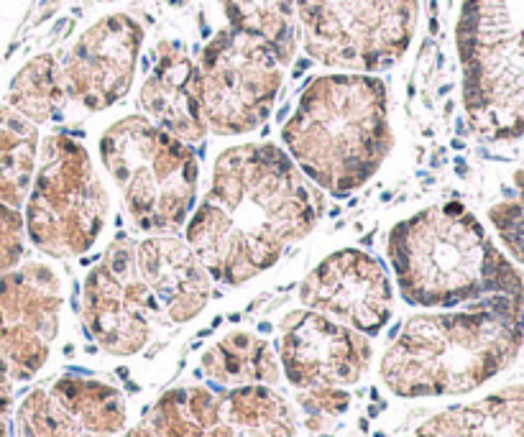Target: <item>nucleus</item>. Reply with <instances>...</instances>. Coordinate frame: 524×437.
<instances>
[{"label":"nucleus","mask_w":524,"mask_h":437,"mask_svg":"<svg viewBox=\"0 0 524 437\" xmlns=\"http://www.w3.org/2000/svg\"><path fill=\"white\" fill-rule=\"evenodd\" d=\"M419 0H297L305 54L335 72L391 70L415 41Z\"/></svg>","instance_id":"nucleus-8"},{"label":"nucleus","mask_w":524,"mask_h":437,"mask_svg":"<svg viewBox=\"0 0 524 437\" xmlns=\"http://www.w3.org/2000/svg\"><path fill=\"white\" fill-rule=\"evenodd\" d=\"M144 26L131 13H108L85 28L67 52L62 80L67 98L100 113L126 98L136 80Z\"/></svg>","instance_id":"nucleus-11"},{"label":"nucleus","mask_w":524,"mask_h":437,"mask_svg":"<svg viewBox=\"0 0 524 437\" xmlns=\"http://www.w3.org/2000/svg\"><path fill=\"white\" fill-rule=\"evenodd\" d=\"M386 259L402 297L415 307H458L494 295H524L514 264L461 202H440L399 220Z\"/></svg>","instance_id":"nucleus-4"},{"label":"nucleus","mask_w":524,"mask_h":437,"mask_svg":"<svg viewBox=\"0 0 524 437\" xmlns=\"http://www.w3.org/2000/svg\"><path fill=\"white\" fill-rule=\"evenodd\" d=\"M323 210V192L281 146L235 143L215 156L208 192L184 223V241L210 277L235 286L307 238Z\"/></svg>","instance_id":"nucleus-1"},{"label":"nucleus","mask_w":524,"mask_h":437,"mask_svg":"<svg viewBox=\"0 0 524 437\" xmlns=\"http://www.w3.org/2000/svg\"><path fill=\"white\" fill-rule=\"evenodd\" d=\"M226 409L228 420L251 437H290L294 429L284 399L261 386L233 392L226 399Z\"/></svg>","instance_id":"nucleus-20"},{"label":"nucleus","mask_w":524,"mask_h":437,"mask_svg":"<svg viewBox=\"0 0 524 437\" xmlns=\"http://www.w3.org/2000/svg\"><path fill=\"white\" fill-rule=\"evenodd\" d=\"M138 105L149 120L184 143H202L208 136L197 98V67L179 41H162L156 59L138 89Z\"/></svg>","instance_id":"nucleus-15"},{"label":"nucleus","mask_w":524,"mask_h":437,"mask_svg":"<svg viewBox=\"0 0 524 437\" xmlns=\"http://www.w3.org/2000/svg\"><path fill=\"white\" fill-rule=\"evenodd\" d=\"M205 366L217 381H272L276 366L269 345L251 335H230L208 356Z\"/></svg>","instance_id":"nucleus-21"},{"label":"nucleus","mask_w":524,"mask_h":437,"mask_svg":"<svg viewBox=\"0 0 524 437\" xmlns=\"http://www.w3.org/2000/svg\"><path fill=\"white\" fill-rule=\"evenodd\" d=\"M524 295H494L463 312L417 315L381 361L399 396L470 392L496 376L522 343Z\"/></svg>","instance_id":"nucleus-3"},{"label":"nucleus","mask_w":524,"mask_h":437,"mask_svg":"<svg viewBox=\"0 0 524 437\" xmlns=\"http://www.w3.org/2000/svg\"><path fill=\"white\" fill-rule=\"evenodd\" d=\"M98 151L136 231L159 235L184 228L199 189V159L190 143L131 113L102 131Z\"/></svg>","instance_id":"nucleus-5"},{"label":"nucleus","mask_w":524,"mask_h":437,"mask_svg":"<svg viewBox=\"0 0 524 437\" xmlns=\"http://www.w3.org/2000/svg\"><path fill=\"white\" fill-rule=\"evenodd\" d=\"M279 136L284 151L320 192L353 195L394 146L386 85L363 72L320 74L302 89Z\"/></svg>","instance_id":"nucleus-2"},{"label":"nucleus","mask_w":524,"mask_h":437,"mask_svg":"<svg viewBox=\"0 0 524 437\" xmlns=\"http://www.w3.org/2000/svg\"><path fill=\"white\" fill-rule=\"evenodd\" d=\"M417 437H524V389L445 412L427 422Z\"/></svg>","instance_id":"nucleus-16"},{"label":"nucleus","mask_w":524,"mask_h":437,"mask_svg":"<svg viewBox=\"0 0 524 437\" xmlns=\"http://www.w3.org/2000/svg\"><path fill=\"white\" fill-rule=\"evenodd\" d=\"M136 266L154 295L156 307L174 322L190 320L208 304L212 277L184 238L159 233L136 241Z\"/></svg>","instance_id":"nucleus-14"},{"label":"nucleus","mask_w":524,"mask_h":437,"mask_svg":"<svg viewBox=\"0 0 524 437\" xmlns=\"http://www.w3.org/2000/svg\"><path fill=\"white\" fill-rule=\"evenodd\" d=\"M26 246V223L19 207L0 202V271L16 266Z\"/></svg>","instance_id":"nucleus-23"},{"label":"nucleus","mask_w":524,"mask_h":437,"mask_svg":"<svg viewBox=\"0 0 524 437\" xmlns=\"http://www.w3.org/2000/svg\"><path fill=\"white\" fill-rule=\"evenodd\" d=\"M39 151L41 138L36 123L13 107H0V202L10 207L26 202L36 174Z\"/></svg>","instance_id":"nucleus-18"},{"label":"nucleus","mask_w":524,"mask_h":437,"mask_svg":"<svg viewBox=\"0 0 524 437\" xmlns=\"http://www.w3.org/2000/svg\"><path fill=\"white\" fill-rule=\"evenodd\" d=\"M228 28L261 41L290 67L297 54V0H217Z\"/></svg>","instance_id":"nucleus-17"},{"label":"nucleus","mask_w":524,"mask_h":437,"mask_svg":"<svg viewBox=\"0 0 524 437\" xmlns=\"http://www.w3.org/2000/svg\"><path fill=\"white\" fill-rule=\"evenodd\" d=\"M156 299L136 266V241L116 235L90 268L82 289V317L110 353H136L151 332Z\"/></svg>","instance_id":"nucleus-10"},{"label":"nucleus","mask_w":524,"mask_h":437,"mask_svg":"<svg viewBox=\"0 0 524 437\" xmlns=\"http://www.w3.org/2000/svg\"><path fill=\"white\" fill-rule=\"evenodd\" d=\"M195 67L208 134L235 138L259 131L272 118L284 64L266 44L226 26L202 46Z\"/></svg>","instance_id":"nucleus-9"},{"label":"nucleus","mask_w":524,"mask_h":437,"mask_svg":"<svg viewBox=\"0 0 524 437\" xmlns=\"http://www.w3.org/2000/svg\"><path fill=\"white\" fill-rule=\"evenodd\" d=\"M299 299L309 310L369 335L386 325L394 304L384 264L361 248H340L325 256L299 284Z\"/></svg>","instance_id":"nucleus-12"},{"label":"nucleus","mask_w":524,"mask_h":437,"mask_svg":"<svg viewBox=\"0 0 524 437\" xmlns=\"http://www.w3.org/2000/svg\"><path fill=\"white\" fill-rule=\"evenodd\" d=\"M488 220L506 251L524 266V167L516 171L512 195L488 210Z\"/></svg>","instance_id":"nucleus-22"},{"label":"nucleus","mask_w":524,"mask_h":437,"mask_svg":"<svg viewBox=\"0 0 524 437\" xmlns=\"http://www.w3.org/2000/svg\"><path fill=\"white\" fill-rule=\"evenodd\" d=\"M455 44L463 110L486 141L524 136V0H463Z\"/></svg>","instance_id":"nucleus-6"},{"label":"nucleus","mask_w":524,"mask_h":437,"mask_svg":"<svg viewBox=\"0 0 524 437\" xmlns=\"http://www.w3.org/2000/svg\"><path fill=\"white\" fill-rule=\"evenodd\" d=\"M281 363L294 386L327 389L358 381L369 366V343L323 312H294L279 338Z\"/></svg>","instance_id":"nucleus-13"},{"label":"nucleus","mask_w":524,"mask_h":437,"mask_svg":"<svg viewBox=\"0 0 524 437\" xmlns=\"http://www.w3.org/2000/svg\"><path fill=\"white\" fill-rule=\"evenodd\" d=\"M67 89L62 80V64L52 54L31 56L10 82V107L28 118L31 123L44 125L62 110Z\"/></svg>","instance_id":"nucleus-19"},{"label":"nucleus","mask_w":524,"mask_h":437,"mask_svg":"<svg viewBox=\"0 0 524 437\" xmlns=\"http://www.w3.org/2000/svg\"><path fill=\"white\" fill-rule=\"evenodd\" d=\"M23 205L28 241L54 259L87 253L110 217V195L90 151L67 134H49L41 141L39 169Z\"/></svg>","instance_id":"nucleus-7"}]
</instances>
